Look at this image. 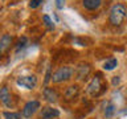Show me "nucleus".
Wrapping results in <instances>:
<instances>
[{
	"instance_id": "nucleus-1",
	"label": "nucleus",
	"mask_w": 127,
	"mask_h": 119,
	"mask_svg": "<svg viewBox=\"0 0 127 119\" xmlns=\"http://www.w3.org/2000/svg\"><path fill=\"white\" fill-rule=\"evenodd\" d=\"M127 16V8L125 4L117 3L111 7L110 13H109V21L113 27H119L122 25V23L125 21Z\"/></svg>"
},
{
	"instance_id": "nucleus-2",
	"label": "nucleus",
	"mask_w": 127,
	"mask_h": 119,
	"mask_svg": "<svg viewBox=\"0 0 127 119\" xmlns=\"http://www.w3.org/2000/svg\"><path fill=\"white\" fill-rule=\"evenodd\" d=\"M73 73H74V70L71 69L70 66H61V67H58V69L54 71L53 75H52V82L53 83L65 82V81H67V79L71 78Z\"/></svg>"
},
{
	"instance_id": "nucleus-3",
	"label": "nucleus",
	"mask_w": 127,
	"mask_h": 119,
	"mask_svg": "<svg viewBox=\"0 0 127 119\" xmlns=\"http://www.w3.org/2000/svg\"><path fill=\"white\" fill-rule=\"evenodd\" d=\"M106 89L107 87L102 83L101 77L97 75V77H94L91 79V82L89 83V86H87V94L91 95V97H99Z\"/></svg>"
},
{
	"instance_id": "nucleus-4",
	"label": "nucleus",
	"mask_w": 127,
	"mask_h": 119,
	"mask_svg": "<svg viewBox=\"0 0 127 119\" xmlns=\"http://www.w3.org/2000/svg\"><path fill=\"white\" fill-rule=\"evenodd\" d=\"M16 83L19 86L24 87V89H28V90H32L37 86V77L36 75H21L16 79Z\"/></svg>"
},
{
	"instance_id": "nucleus-5",
	"label": "nucleus",
	"mask_w": 127,
	"mask_h": 119,
	"mask_svg": "<svg viewBox=\"0 0 127 119\" xmlns=\"http://www.w3.org/2000/svg\"><path fill=\"white\" fill-rule=\"evenodd\" d=\"M40 109V102L36 101V99H33V101H29L25 103V106H24V109L21 111V115L24 118H32L33 115L36 114V111H37Z\"/></svg>"
},
{
	"instance_id": "nucleus-6",
	"label": "nucleus",
	"mask_w": 127,
	"mask_h": 119,
	"mask_svg": "<svg viewBox=\"0 0 127 119\" xmlns=\"http://www.w3.org/2000/svg\"><path fill=\"white\" fill-rule=\"evenodd\" d=\"M60 117V111L57 109H53V107H42L41 111H40V118L41 119H56Z\"/></svg>"
},
{
	"instance_id": "nucleus-7",
	"label": "nucleus",
	"mask_w": 127,
	"mask_h": 119,
	"mask_svg": "<svg viewBox=\"0 0 127 119\" xmlns=\"http://www.w3.org/2000/svg\"><path fill=\"white\" fill-rule=\"evenodd\" d=\"M90 71H91V66L89 63H79L77 66V70H75L77 79H85L90 74Z\"/></svg>"
},
{
	"instance_id": "nucleus-8",
	"label": "nucleus",
	"mask_w": 127,
	"mask_h": 119,
	"mask_svg": "<svg viewBox=\"0 0 127 119\" xmlns=\"http://www.w3.org/2000/svg\"><path fill=\"white\" fill-rule=\"evenodd\" d=\"M79 94V87L78 85H71L69 87H66L65 93H64V98L66 99V101H73L78 97Z\"/></svg>"
},
{
	"instance_id": "nucleus-9",
	"label": "nucleus",
	"mask_w": 127,
	"mask_h": 119,
	"mask_svg": "<svg viewBox=\"0 0 127 119\" xmlns=\"http://www.w3.org/2000/svg\"><path fill=\"white\" fill-rule=\"evenodd\" d=\"M42 95H44V98L46 99L49 103H56L58 101V93L54 89H52V87H45L42 91Z\"/></svg>"
},
{
	"instance_id": "nucleus-10",
	"label": "nucleus",
	"mask_w": 127,
	"mask_h": 119,
	"mask_svg": "<svg viewBox=\"0 0 127 119\" xmlns=\"http://www.w3.org/2000/svg\"><path fill=\"white\" fill-rule=\"evenodd\" d=\"M12 42H13V37L11 34H3L1 38H0V53L4 54L7 52L8 48H11Z\"/></svg>"
},
{
	"instance_id": "nucleus-11",
	"label": "nucleus",
	"mask_w": 127,
	"mask_h": 119,
	"mask_svg": "<svg viewBox=\"0 0 127 119\" xmlns=\"http://www.w3.org/2000/svg\"><path fill=\"white\" fill-rule=\"evenodd\" d=\"M0 101L3 102L4 106L9 107L12 105V97H11V93L8 91V87L3 86L1 90H0Z\"/></svg>"
},
{
	"instance_id": "nucleus-12",
	"label": "nucleus",
	"mask_w": 127,
	"mask_h": 119,
	"mask_svg": "<svg viewBox=\"0 0 127 119\" xmlns=\"http://www.w3.org/2000/svg\"><path fill=\"white\" fill-rule=\"evenodd\" d=\"M102 4V0H82V5L87 11H97Z\"/></svg>"
},
{
	"instance_id": "nucleus-13",
	"label": "nucleus",
	"mask_w": 127,
	"mask_h": 119,
	"mask_svg": "<svg viewBox=\"0 0 127 119\" xmlns=\"http://www.w3.org/2000/svg\"><path fill=\"white\" fill-rule=\"evenodd\" d=\"M117 66H118V60L117 58H110V60H107V61L103 63V69L107 70V71L114 70Z\"/></svg>"
},
{
	"instance_id": "nucleus-14",
	"label": "nucleus",
	"mask_w": 127,
	"mask_h": 119,
	"mask_svg": "<svg viewBox=\"0 0 127 119\" xmlns=\"http://www.w3.org/2000/svg\"><path fill=\"white\" fill-rule=\"evenodd\" d=\"M42 21H44V25L48 28V30H54V23L50 20V17L48 15H44L42 16Z\"/></svg>"
},
{
	"instance_id": "nucleus-15",
	"label": "nucleus",
	"mask_w": 127,
	"mask_h": 119,
	"mask_svg": "<svg viewBox=\"0 0 127 119\" xmlns=\"http://www.w3.org/2000/svg\"><path fill=\"white\" fill-rule=\"evenodd\" d=\"M4 119H21V114L19 113H12V111H4L3 113Z\"/></svg>"
},
{
	"instance_id": "nucleus-16",
	"label": "nucleus",
	"mask_w": 127,
	"mask_h": 119,
	"mask_svg": "<svg viewBox=\"0 0 127 119\" xmlns=\"http://www.w3.org/2000/svg\"><path fill=\"white\" fill-rule=\"evenodd\" d=\"M114 111H115V107L113 103H109L106 107V110H105V117L106 118H111L113 117V114H114Z\"/></svg>"
},
{
	"instance_id": "nucleus-17",
	"label": "nucleus",
	"mask_w": 127,
	"mask_h": 119,
	"mask_svg": "<svg viewBox=\"0 0 127 119\" xmlns=\"http://www.w3.org/2000/svg\"><path fill=\"white\" fill-rule=\"evenodd\" d=\"M42 3H44V0H31V1H29V8L36 9V8H38Z\"/></svg>"
},
{
	"instance_id": "nucleus-18",
	"label": "nucleus",
	"mask_w": 127,
	"mask_h": 119,
	"mask_svg": "<svg viewBox=\"0 0 127 119\" xmlns=\"http://www.w3.org/2000/svg\"><path fill=\"white\" fill-rule=\"evenodd\" d=\"M27 45V37H23V38H20V41L17 42V46H16V52H19L20 49H23L24 46Z\"/></svg>"
},
{
	"instance_id": "nucleus-19",
	"label": "nucleus",
	"mask_w": 127,
	"mask_h": 119,
	"mask_svg": "<svg viewBox=\"0 0 127 119\" xmlns=\"http://www.w3.org/2000/svg\"><path fill=\"white\" fill-rule=\"evenodd\" d=\"M64 4H65V0H56V7H57L58 9H62Z\"/></svg>"
},
{
	"instance_id": "nucleus-20",
	"label": "nucleus",
	"mask_w": 127,
	"mask_h": 119,
	"mask_svg": "<svg viewBox=\"0 0 127 119\" xmlns=\"http://www.w3.org/2000/svg\"><path fill=\"white\" fill-rule=\"evenodd\" d=\"M119 82H121V79H119V77H115V78L113 79V85H118Z\"/></svg>"
}]
</instances>
